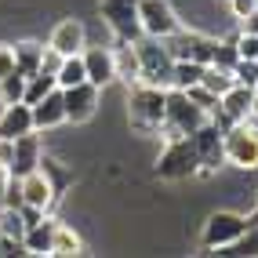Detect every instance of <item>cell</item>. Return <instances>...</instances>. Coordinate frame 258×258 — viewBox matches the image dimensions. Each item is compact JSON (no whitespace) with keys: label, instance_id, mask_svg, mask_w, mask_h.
I'll return each instance as SVG.
<instances>
[{"label":"cell","instance_id":"1","mask_svg":"<svg viewBox=\"0 0 258 258\" xmlns=\"http://www.w3.org/2000/svg\"><path fill=\"white\" fill-rule=\"evenodd\" d=\"M200 124H208V113H204L193 98H189L182 88H167V102H164V124L160 135L164 142L182 139V135H193Z\"/></svg>","mask_w":258,"mask_h":258},{"label":"cell","instance_id":"2","mask_svg":"<svg viewBox=\"0 0 258 258\" xmlns=\"http://www.w3.org/2000/svg\"><path fill=\"white\" fill-rule=\"evenodd\" d=\"M164 102L167 88H153V84H131L127 91V120L135 131H160L164 124Z\"/></svg>","mask_w":258,"mask_h":258},{"label":"cell","instance_id":"3","mask_svg":"<svg viewBox=\"0 0 258 258\" xmlns=\"http://www.w3.org/2000/svg\"><path fill=\"white\" fill-rule=\"evenodd\" d=\"M139 51V84H153V88H171V73H175V55L167 51L164 40L157 37H139L135 40Z\"/></svg>","mask_w":258,"mask_h":258},{"label":"cell","instance_id":"4","mask_svg":"<svg viewBox=\"0 0 258 258\" xmlns=\"http://www.w3.org/2000/svg\"><path fill=\"white\" fill-rule=\"evenodd\" d=\"M200 171V157H197V146L189 135H182V139H171L164 146V153L157 157V175L164 182H182L189 175H197Z\"/></svg>","mask_w":258,"mask_h":258},{"label":"cell","instance_id":"5","mask_svg":"<svg viewBox=\"0 0 258 258\" xmlns=\"http://www.w3.org/2000/svg\"><path fill=\"white\" fill-rule=\"evenodd\" d=\"M98 15L109 26L116 44H135L142 37L139 29V0H98Z\"/></svg>","mask_w":258,"mask_h":258},{"label":"cell","instance_id":"6","mask_svg":"<svg viewBox=\"0 0 258 258\" xmlns=\"http://www.w3.org/2000/svg\"><path fill=\"white\" fill-rule=\"evenodd\" d=\"M247 233V215L240 211H215L200 229V244L215 251V247H233L240 236Z\"/></svg>","mask_w":258,"mask_h":258},{"label":"cell","instance_id":"7","mask_svg":"<svg viewBox=\"0 0 258 258\" xmlns=\"http://www.w3.org/2000/svg\"><path fill=\"white\" fill-rule=\"evenodd\" d=\"M222 146H226V164L240 171L258 167V131L251 124H233L229 131H222Z\"/></svg>","mask_w":258,"mask_h":258},{"label":"cell","instance_id":"8","mask_svg":"<svg viewBox=\"0 0 258 258\" xmlns=\"http://www.w3.org/2000/svg\"><path fill=\"white\" fill-rule=\"evenodd\" d=\"M178 26H182V19H178V11L171 8L167 0H139V29H142V37L167 40Z\"/></svg>","mask_w":258,"mask_h":258},{"label":"cell","instance_id":"9","mask_svg":"<svg viewBox=\"0 0 258 258\" xmlns=\"http://www.w3.org/2000/svg\"><path fill=\"white\" fill-rule=\"evenodd\" d=\"M167 44V51L175 55V62L178 58H185V62H200V66H211V55H215V37H208V33H197V29H175L171 37L164 40Z\"/></svg>","mask_w":258,"mask_h":258},{"label":"cell","instance_id":"10","mask_svg":"<svg viewBox=\"0 0 258 258\" xmlns=\"http://www.w3.org/2000/svg\"><path fill=\"white\" fill-rule=\"evenodd\" d=\"M189 139H193V146H197V157H200V171L204 175H215V171L226 164V146H222V131L211 124H200L193 135H189Z\"/></svg>","mask_w":258,"mask_h":258},{"label":"cell","instance_id":"11","mask_svg":"<svg viewBox=\"0 0 258 258\" xmlns=\"http://www.w3.org/2000/svg\"><path fill=\"white\" fill-rule=\"evenodd\" d=\"M98 95L102 88L95 84H73V88H62V102H66V124H84L98 113Z\"/></svg>","mask_w":258,"mask_h":258},{"label":"cell","instance_id":"12","mask_svg":"<svg viewBox=\"0 0 258 258\" xmlns=\"http://www.w3.org/2000/svg\"><path fill=\"white\" fill-rule=\"evenodd\" d=\"M44 160V142H40V131H29L15 139V153H11V164H8V175L11 178H26L29 171H37Z\"/></svg>","mask_w":258,"mask_h":258},{"label":"cell","instance_id":"13","mask_svg":"<svg viewBox=\"0 0 258 258\" xmlns=\"http://www.w3.org/2000/svg\"><path fill=\"white\" fill-rule=\"evenodd\" d=\"M84 73H88V84H95V88H106V84L116 80V55L113 47H84Z\"/></svg>","mask_w":258,"mask_h":258},{"label":"cell","instance_id":"14","mask_svg":"<svg viewBox=\"0 0 258 258\" xmlns=\"http://www.w3.org/2000/svg\"><path fill=\"white\" fill-rule=\"evenodd\" d=\"M62 124H66V102H62V88H55L40 102H33V127L44 135V131H55Z\"/></svg>","mask_w":258,"mask_h":258},{"label":"cell","instance_id":"15","mask_svg":"<svg viewBox=\"0 0 258 258\" xmlns=\"http://www.w3.org/2000/svg\"><path fill=\"white\" fill-rule=\"evenodd\" d=\"M58 189L51 185V178L44 175V171H29V175L22 178V204L26 208H37V211H51V204H55Z\"/></svg>","mask_w":258,"mask_h":258},{"label":"cell","instance_id":"16","mask_svg":"<svg viewBox=\"0 0 258 258\" xmlns=\"http://www.w3.org/2000/svg\"><path fill=\"white\" fill-rule=\"evenodd\" d=\"M47 44L55 51H62V55H77V51L88 47V29H84V22H77V19H62L55 29H51Z\"/></svg>","mask_w":258,"mask_h":258},{"label":"cell","instance_id":"17","mask_svg":"<svg viewBox=\"0 0 258 258\" xmlns=\"http://www.w3.org/2000/svg\"><path fill=\"white\" fill-rule=\"evenodd\" d=\"M22 236H26V218L19 208H4L0 211V254H26L22 251Z\"/></svg>","mask_w":258,"mask_h":258},{"label":"cell","instance_id":"18","mask_svg":"<svg viewBox=\"0 0 258 258\" xmlns=\"http://www.w3.org/2000/svg\"><path fill=\"white\" fill-rule=\"evenodd\" d=\"M55 229H58V218H47V215H40L37 222H29L26 236H22V251L26 254H51Z\"/></svg>","mask_w":258,"mask_h":258},{"label":"cell","instance_id":"19","mask_svg":"<svg viewBox=\"0 0 258 258\" xmlns=\"http://www.w3.org/2000/svg\"><path fill=\"white\" fill-rule=\"evenodd\" d=\"M37 131L33 127V106H26V102H11V106L0 109V139H19V135H29Z\"/></svg>","mask_w":258,"mask_h":258},{"label":"cell","instance_id":"20","mask_svg":"<svg viewBox=\"0 0 258 258\" xmlns=\"http://www.w3.org/2000/svg\"><path fill=\"white\" fill-rule=\"evenodd\" d=\"M251 98H254V88H247V84H233V88L218 98V109L226 113L233 124H247V120H251Z\"/></svg>","mask_w":258,"mask_h":258},{"label":"cell","instance_id":"21","mask_svg":"<svg viewBox=\"0 0 258 258\" xmlns=\"http://www.w3.org/2000/svg\"><path fill=\"white\" fill-rule=\"evenodd\" d=\"M15 47V70L22 77H33L40 73V58H44V44L37 40H22V44H11Z\"/></svg>","mask_w":258,"mask_h":258},{"label":"cell","instance_id":"22","mask_svg":"<svg viewBox=\"0 0 258 258\" xmlns=\"http://www.w3.org/2000/svg\"><path fill=\"white\" fill-rule=\"evenodd\" d=\"M113 55H116V80L139 84V51H135V44H116Z\"/></svg>","mask_w":258,"mask_h":258},{"label":"cell","instance_id":"23","mask_svg":"<svg viewBox=\"0 0 258 258\" xmlns=\"http://www.w3.org/2000/svg\"><path fill=\"white\" fill-rule=\"evenodd\" d=\"M55 80H58V88H73V84H84V80H88V73H84V55H80V51L62 58Z\"/></svg>","mask_w":258,"mask_h":258},{"label":"cell","instance_id":"24","mask_svg":"<svg viewBox=\"0 0 258 258\" xmlns=\"http://www.w3.org/2000/svg\"><path fill=\"white\" fill-rule=\"evenodd\" d=\"M58 88V80L51 77V73H33V77H26V95H22V102L26 106H33V102H40L47 91H55Z\"/></svg>","mask_w":258,"mask_h":258},{"label":"cell","instance_id":"25","mask_svg":"<svg viewBox=\"0 0 258 258\" xmlns=\"http://www.w3.org/2000/svg\"><path fill=\"white\" fill-rule=\"evenodd\" d=\"M200 77H204V66L200 62H185V58H178L175 62V73H171V88H193V84H200Z\"/></svg>","mask_w":258,"mask_h":258},{"label":"cell","instance_id":"26","mask_svg":"<svg viewBox=\"0 0 258 258\" xmlns=\"http://www.w3.org/2000/svg\"><path fill=\"white\" fill-rule=\"evenodd\" d=\"M200 84H204V88H208L211 95H218V98H222V95H226L236 80H233V73H229V70H218V66H204Z\"/></svg>","mask_w":258,"mask_h":258},{"label":"cell","instance_id":"27","mask_svg":"<svg viewBox=\"0 0 258 258\" xmlns=\"http://www.w3.org/2000/svg\"><path fill=\"white\" fill-rule=\"evenodd\" d=\"M84 251V244H80V236L73 233V226H62L58 222V229H55V244H51V254H80Z\"/></svg>","mask_w":258,"mask_h":258},{"label":"cell","instance_id":"28","mask_svg":"<svg viewBox=\"0 0 258 258\" xmlns=\"http://www.w3.org/2000/svg\"><path fill=\"white\" fill-rule=\"evenodd\" d=\"M26 95V77L15 70L8 77H0V106H11V102H22Z\"/></svg>","mask_w":258,"mask_h":258},{"label":"cell","instance_id":"29","mask_svg":"<svg viewBox=\"0 0 258 258\" xmlns=\"http://www.w3.org/2000/svg\"><path fill=\"white\" fill-rule=\"evenodd\" d=\"M240 62L236 55V44L233 40H215V55H211V66H218V70H229L233 73V66Z\"/></svg>","mask_w":258,"mask_h":258},{"label":"cell","instance_id":"30","mask_svg":"<svg viewBox=\"0 0 258 258\" xmlns=\"http://www.w3.org/2000/svg\"><path fill=\"white\" fill-rule=\"evenodd\" d=\"M233 80L236 84H247V88H258V62L254 58H240L233 66Z\"/></svg>","mask_w":258,"mask_h":258},{"label":"cell","instance_id":"31","mask_svg":"<svg viewBox=\"0 0 258 258\" xmlns=\"http://www.w3.org/2000/svg\"><path fill=\"white\" fill-rule=\"evenodd\" d=\"M185 95L197 102V106L204 109V113H211L215 106H218V95H211L208 88H204V84H193V88H185Z\"/></svg>","mask_w":258,"mask_h":258},{"label":"cell","instance_id":"32","mask_svg":"<svg viewBox=\"0 0 258 258\" xmlns=\"http://www.w3.org/2000/svg\"><path fill=\"white\" fill-rule=\"evenodd\" d=\"M233 44H236L240 58H258V37H251V33H236Z\"/></svg>","mask_w":258,"mask_h":258},{"label":"cell","instance_id":"33","mask_svg":"<svg viewBox=\"0 0 258 258\" xmlns=\"http://www.w3.org/2000/svg\"><path fill=\"white\" fill-rule=\"evenodd\" d=\"M233 247H236L240 254H258V222H254V226H251L244 236H240V240H236Z\"/></svg>","mask_w":258,"mask_h":258},{"label":"cell","instance_id":"34","mask_svg":"<svg viewBox=\"0 0 258 258\" xmlns=\"http://www.w3.org/2000/svg\"><path fill=\"white\" fill-rule=\"evenodd\" d=\"M62 58H66L62 51H55V47L47 44V47H44V58H40V73H51V77H55L58 66H62Z\"/></svg>","mask_w":258,"mask_h":258},{"label":"cell","instance_id":"35","mask_svg":"<svg viewBox=\"0 0 258 258\" xmlns=\"http://www.w3.org/2000/svg\"><path fill=\"white\" fill-rule=\"evenodd\" d=\"M229 11L233 19H247L251 11H258V0H229Z\"/></svg>","mask_w":258,"mask_h":258},{"label":"cell","instance_id":"36","mask_svg":"<svg viewBox=\"0 0 258 258\" xmlns=\"http://www.w3.org/2000/svg\"><path fill=\"white\" fill-rule=\"evenodd\" d=\"M15 73V47L11 44H0V77Z\"/></svg>","mask_w":258,"mask_h":258},{"label":"cell","instance_id":"37","mask_svg":"<svg viewBox=\"0 0 258 258\" xmlns=\"http://www.w3.org/2000/svg\"><path fill=\"white\" fill-rule=\"evenodd\" d=\"M11 153H15V142L11 139H0V167H4V171L11 164Z\"/></svg>","mask_w":258,"mask_h":258},{"label":"cell","instance_id":"38","mask_svg":"<svg viewBox=\"0 0 258 258\" xmlns=\"http://www.w3.org/2000/svg\"><path fill=\"white\" fill-rule=\"evenodd\" d=\"M240 33H251V37H258V11H251L247 19H240Z\"/></svg>","mask_w":258,"mask_h":258},{"label":"cell","instance_id":"39","mask_svg":"<svg viewBox=\"0 0 258 258\" xmlns=\"http://www.w3.org/2000/svg\"><path fill=\"white\" fill-rule=\"evenodd\" d=\"M247 124H258V88H254V98H251V120Z\"/></svg>","mask_w":258,"mask_h":258},{"label":"cell","instance_id":"40","mask_svg":"<svg viewBox=\"0 0 258 258\" xmlns=\"http://www.w3.org/2000/svg\"><path fill=\"white\" fill-rule=\"evenodd\" d=\"M4 175H8V171H4V167H0V185H4Z\"/></svg>","mask_w":258,"mask_h":258},{"label":"cell","instance_id":"41","mask_svg":"<svg viewBox=\"0 0 258 258\" xmlns=\"http://www.w3.org/2000/svg\"><path fill=\"white\" fill-rule=\"evenodd\" d=\"M254 62H258V58H254Z\"/></svg>","mask_w":258,"mask_h":258}]
</instances>
